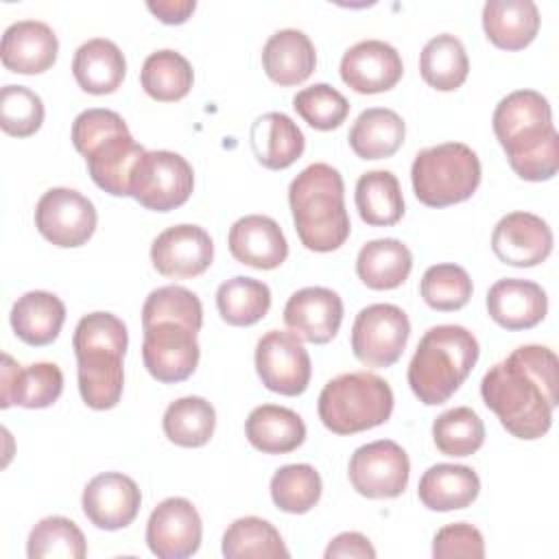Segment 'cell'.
Instances as JSON below:
<instances>
[{"label": "cell", "instance_id": "30", "mask_svg": "<svg viewBox=\"0 0 559 559\" xmlns=\"http://www.w3.org/2000/svg\"><path fill=\"white\" fill-rule=\"evenodd\" d=\"M245 435L264 454H288L306 441V424L286 406L262 404L249 413Z\"/></svg>", "mask_w": 559, "mask_h": 559}, {"label": "cell", "instance_id": "31", "mask_svg": "<svg viewBox=\"0 0 559 559\" xmlns=\"http://www.w3.org/2000/svg\"><path fill=\"white\" fill-rule=\"evenodd\" d=\"M66 321L63 301L46 290H28L11 308V328L20 341L33 347L52 343Z\"/></svg>", "mask_w": 559, "mask_h": 559}, {"label": "cell", "instance_id": "12", "mask_svg": "<svg viewBox=\"0 0 559 559\" xmlns=\"http://www.w3.org/2000/svg\"><path fill=\"white\" fill-rule=\"evenodd\" d=\"M255 371L269 391L295 397L308 389L312 365L299 336L269 330L255 345Z\"/></svg>", "mask_w": 559, "mask_h": 559}, {"label": "cell", "instance_id": "43", "mask_svg": "<svg viewBox=\"0 0 559 559\" xmlns=\"http://www.w3.org/2000/svg\"><path fill=\"white\" fill-rule=\"evenodd\" d=\"M159 321H175L192 332H199L203 325L201 299L192 290L177 284L151 290L142 306V328Z\"/></svg>", "mask_w": 559, "mask_h": 559}, {"label": "cell", "instance_id": "42", "mask_svg": "<svg viewBox=\"0 0 559 559\" xmlns=\"http://www.w3.org/2000/svg\"><path fill=\"white\" fill-rule=\"evenodd\" d=\"M321 476L308 463H290L280 467L271 478V498L280 511L308 513L321 498Z\"/></svg>", "mask_w": 559, "mask_h": 559}, {"label": "cell", "instance_id": "33", "mask_svg": "<svg viewBox=\"0 0 559 559\" xmlns=\"http://www.w3.org/2000/svg\"><path fill=\"white\" fill-rule=\"evenodd\" d=\"M406 135L402 116L386 107L365 109L349 129V146L360 159H384L397 153Z\"/></svg>", "mask_w": 559, "mask_h": 559}, {"label": "cell", "instance_id": "5", "mask_svg": "<svg viewBox=\"0 0 559 559\" xmlns=\"http://www.w3.org/2000/svg\"><path fill=\"white\" fill-rule=\"evenodd\" d=\"M476 336L463 325H435L417 343L408 365V386L426 406L448 402L478 360Z\"/></svg>", "mask_w": 559, "mask_h": 559}, {"label": "cell", "instance_id": "35", "mask_svg": "<svg viewBox=\"0 0 559 559\" xmlns=\"http://www.w3.org/2000/svg\"><path fill=\"white\" fill-rule=\"evenodd\" d=\"M419 72L421 79L439 92L461 87L469 72V59L463 41L450 33L428 39L419 55Z\"/></svg>", "mask_w": 559, "mask_h": 559}, {"label": "cell", "instance_id": "4", "mask_svg": "<svg viewBox=\"0 0 559 559\" xmlns=\"http://www.w3.org/2000/svg\"><path fill=\"white\" fill-rule=\"evenodd\" d=\"M288 205L306 249L328 253L347 240L352 223L345 210V183L334 166L323 162L306 166L288 186Z\"/></svg>", "mask_w": 559, "mask_h": 559}, {"label": "cell", "instance_id": "48", "mask_svg": "<svg viewBox=\"0 0 559 559\" xmlns=\"http://www.w3.org/2000/svg\"><path fill=\"white\" fill-rule=\"evenodd\" d=\"M373 559L376 557V548L371 546V542L356 531H347L336 535L328 548H325V559Z\"/></svg>", "mask_w": 559, "mask_h": 559}, {"label": "cell", "instance_id": "13", "mask_svg": "<svg viewBox=\"0 0 559 559\" xmlns=\"http://www.w3.org/2000/svg\"><path fill=\"white\" fill-rule=\"evenodd\" d=\"M94 203L72 188H50L35 207L37 231L61 249L85 245L96 229Z\"/></svg>", "mask_w": 559, "mask_h": 559}, {"label": "cell", "instance_id": "10", "mask_svg": "<svg viewBox=\"0 0 559 559\" xmlns=\"http://www.w3.org/2000/svg\"><path fill=\"white\" fill-rule=\"evenodd\" d=\"M408 334L411 321L400 306L371 304L354 319L352 352L362 365L384 369L400 360Z\"/></svg>", "mask_w": 559, "mask_h": 559}, {"label": "cell", "instance_id": "11", "mask_svg": "<svg viewBox=\"0 0 559 559\" xmlns=\"http://www.w3.org/2000/svg\"><path fill=\"white\" fill-rule=\"evenodd\" d=\"M347 476L352 487L365 498H397L408 485L411 461L400 443L378 439L354 450Z\"/></svg>", "mask_w": 559, "mask_h": 559}, {"label": "cell", "instance_id": "21", "mask_svg": "<svg viewBox=\"0 0 559 559\" xmlns=\"http://www.w3.org/2000/svg\"><path fill=\"white\" fill-rule=\"evenodd\" d=\"M63 391V373L55 362H33L20 367L9 354H2L0 406L24 408L52 406Z\"/></svg>", "mask_w": 559, "mask_h": 559}, {"label": "cell", "instance_id": "49", "mask_svg": "<svg viewBox=\"0 0 559 559\" xmlns=\"http://www.w3.org/2000/svg\"><path fill=\"white\" fill-rule=\"evenodd\" d=\"M148 11L164 24H183L197 9L194 0H157L146 2Z\"/></svg>", "mask_w": 559, "mask_h": 559}, {"label": "cell", "instance_id": "14", "mask_svg": "<svg viewBox=\"0 0 559 559\" xmlns=\"http://www.w3.org/2000/svg\"><path fill=\"white\" fill-rule=\"evenodd\" d=\"M197 332L175 321H159L144 328L142 360L146 371L164 384L188 380L199 365Z\"/></svg>", "mask_w": 559, "mask_h": 559}, {"label": "cell", "instance_id": "15", "mask_svg": "<svg viewBox=\"0 0 559 559\" xmlns=\"http://www.w3.org/2000/svg\"><path fill=\"white\" fill-rule=\"evenodd\" d=\"M203 524L186 498L162 500L146 522V544L157 559H186L201 546Z\"/></svg>", "mask_w": 559, "mask_h": 559}, {"label": "cell", "instance_id": "7", "mask_svg": "<svg viewBox=\"0 0 559 559\" xmlns=\"http://www.w3.org/2000/svg\"><path fill=\"white\" fill-rule=\"evenodd\" d=\"M317 411L321 424L334 435H356L389 421L393 391L376 373H341L321 389Z\"/></svg>", "mask_w": 559, "mask_h": 559}, {"label": "cell", "instance_id": "40", "mask_svg": "<svg viewBox=\"0 0 559 559\" xmlns=\"http://www.w3.org/2000/svg\"><path fill=\"white\" fill-rule=\"evenodd\" d=\"M28 559H83L87 544L83 531L63 515L39 520L26 539Z\"/></svg>", "mask_w": 559, "mask_h": 559}, {"label": "cell", "instance_id": "2", "mask_svg": "<svg viewBox=\"0 0 559 559\" xmlns=\"http://www.w3.org/2000/svg\"><path fill=\"white\" fill-rule=\"evenodd\" d=\"M493 133L509 166L524 181H548L559 170V135L550 103L535 90L507 94L493 111Z\"/></svg>", "mask_w": 559, "mask_h": 559}, {"label": "cell", "instance_id": "45", "mask_svg": "<svg viewBox=\"0 0 559 559\" xmlns=\"http://www.w3.org/2000/svg\"><path fill=\"white\" fill-rule=\"evenodd\" d=\"M295 111L317 131H332L341 127L349 114L347 98L328 83L304 87L293 98Z\"/></svg>", "mask_w": 559, "mask_h": 559}, {"label": "cell", "instance_id": "20", "mask_svg": "<svg viewBox=\"0 0 559 559\" xmlns=\"http://www.w3.org/2000/svg\"><path fill=\"white\" fill-rule=\"evenodd\" d=\"M343 321V299L325 286H306L293 293L284 306L286 328L306 343H330Z\"/></svg>", "mask_w": 559, "mask_h": 559}, {"label": "cell", "instance_id": "24", "mask_svg": "<svg viewBox=\"0 0 559 559\" xmlns=\"http://www.w3.org/2000/svg\"><path fill=\"white\" fill-rule=\"evenodd\" d=\"M487 312L504 330H531L544 321L548 297L531 280L504 277L487 290Z\"/></svg>", "mask_w": 559, "mask_h": 559}, {"label": "cell", "instance_id": "19", "mask_svg": "<svg viewBox=\"0 0 559 559\" xmlns=\"http://www.w3.org/2000/svg\"><path fill=\"white\" fill-rule=\"evenodd\" d=\"M491 249L504 264L522 269L537 266L552 251V231L537 214L511 212L496 223Z\"/></svg>", "mask_w": 559, "mask_h": 559}, {"label": "cell", "instance_id": "22", "mask_svg": "<svg viewBox=\"0 0 559 559\" xmlns=\"http://www.w3.org/2000/svg\"><path fill=\"white\" fill-rule=\"evenodd\" d=\"M59 41L55 31L39 20L13 22L0 44L2 66L17 74H41L57 61Z\"/></svg>", "mask_w": 559, "mask_h": 559}, {"label": "cell", "instance_id": "8", "mask_svg": "<svg viewBox=\"0 0 559 559\" xmlns=\"http://www.w3.org/2000/svg\"><path fill=\"white\" fill-rule=\"evenodd\" d=\"M411 181L424 205H454L467 201L480 186V159L463 142H443L415 155Z\"/></svg>", "mask_w": 559, "mask_h": 559}, {"label": "cell", "instance_id": "28", "mask_svg": "<svg viewBox=\"0 0 559 559\" xmlns=\"http://www.w3.org/2000/svg\"><path fill=\"white\" fill-rule=\"evenodd\" d=\"M483 28L496 48L522 50L537 37L539 9L531 0H487Z\"/></svg>", "mask_w": 559, "mask_h": 559}, {"label": "cell", "instance_id": "39", "mask_svg": "<svg viewBox=\"0 0 559 559\" xmlns=\"http://www.w3.org/2000/svg\"><path fill=\"white\" fill-rule=\"evenodd\" d=\"M223 555L227 559H242V557H288V548L280 531L255 515L234 520L225 535H223Z\"/></svg>", "mask_w": 559, "mask_h": 559}, {"label": "cell", "instance_id": "29", "mask_svg": "<svg viewBox=\"0 0 559 559\" xmlns=\"http://www.w3.org/2000/svg\"><path fill=\"white\" fill-rule=\"evenodd\" d=\"M480 493V478L467 465L437 463L424 472L417 485L421 504L430 511H456L469 507Z\"/></svg>", "mask_w": 559, "mask_h": 559}, {"label": "cell", "instance_id": "17", "mask_svg": "<svg viewBox=\"0 0 559 559\" xmlns=\"http://www.w3.org/2000/svg\"><path fill=\"white\" fill-rule=\"evenodd\" d=\"M142 493L133 478L120 472H103L94 476L81 496L85 518L103 531L129 526L140 511Z\"/></svg>", "mask_w": 559, "mask_h": 559}, {"label": "cell", "instance_id": "46", "mask_svg": "<svg viewBox=\"0 0 559 559\" xmlns=\"http://www.w3.org/2000/svg\"><path fill=\"white\" fill-rule=\"evenodd\" d=\"M44 103L26 85H4L0 92V127L13 138H28L44 122Z\"/></svg>", "mask_w": 559, "mask_h": 559}, {"label": "cell", "instance_id": "34", "mask_svg": "<svg viewBox=\"0 0 559 559\" xmlns=\"http://www.w3.org/2000/svg\"><path fill=\"white\" fill-rule=\"evenodd\" d=\"M356 210L371 227L395 225L404 216V197L391 170H369L356 181Z\"/></svg>", "mask_w": 559, "mask_h": 559}, {"label": "cell", "instance_id": "41", "mask_svg": "<svg viewBox=\"0 0 559 559\" xmlns=\"http://www.w3.org/2000/svg\"><path fill=\"white\" fill-rule=\"evenodd\" d=\"M432 441L445 456H469L485 443V424L469 406H456L432 421Z\"/></svg>", "mask_w": 559, "mask_h": 559}, {"label": "cell", "instance_id": "27", "mask_svg": "<svg viewBox=\"0 0 559 559\" xmlns=\"http://www.w3.org/2000/svg\"><path fill=\"white\" fill-rule=\"evenodd\" d=\"M72 74L79 87L94 96H105L122 85L127 61L122 50L105 37L83 41L72 59Z\"/></svg>", "mask_w": 559, "mask_h": 559}, {"label": "cell", "instance_id": "16", "mask_svg": "<svg viewBox=\"0 0 559 559\" xmlns=\"http://www.w3.org/2000/svg\"><path fill=\"white\" fill-rule=\"evenodd\" d=\"M214 242L199 225H173L151 245V262L166 277H197L210 269Z\"/></svg>", "mask_w": 559, "mask_h": 559}, {"label": "cell", "instance_id": "38", "mask_svg": "<svg viewBox=\"0 0 559 559\" xmlns=\"http://www.w3.org/2000/svg\"><path fill=\"white\" fill-rule=\"evenodd\" d=\"M216 308L225 323L247 328L258 323L271 308V290L264 282L236 275L216 290Z\"/></svg>", "mask_w": 559, "mask_h": 559}, {"label": "cell", "instance_id": "47", "mask_svg": "<svg viewBox=\"0 0 559 559\" xmlns=\"http://www.w3.org/2000/svg\"><path fill=\"white\" fill-rule=\"evenodd\" d=\"M432 557L435 559H450V557H469L483 559L485 557V542L476 526L467 522H454L437 531L432 539Z\"/></svg>", "mask_w": 559, "mask_h": 559}, {"label": "cell", "instance_id": "25", "mask_svg": "<svg viewBox=\"0 0 559 559\" xmlns=\"http://www.w3.org/2000/svg\"><path fill=\"white\" fill-rule=\"evenodd\" d=\"M314 44L304 31L282 28L273 33L262 48V68L266 76L282 87L304 83L314 72Z\"/></svg>", "mask_w": 559, "mask_h": 559}, {"label": "cell", "instance_id": "32", "mask_svg": "<svg viewBox=\"0 0 559 559\" xmlns=\"http://www.w3.org/2000/svg\"><path fill=\"white\" fill-rule=\"evenodd\" d=\"M413 269L411 249L397 238H378L360 247L356 275L367 288L391 290L406 282Z\"/></svg>", "mask_w": 559, "mask_h": 559}, {"label": "cell", "instance_id": "18", "mask_svg": "<svg viewBox=\"0 0 559 559\" xmlns=\"http://www.w3.org/2000/svg\"><path fill=\"white\" fill-rule=\"evenodd\" d=\"M341 79L358 94H380L397 85L404 72L400 52L382 39H365L345 50Z\"/></svg>", "mask_w": 559, "mask_h": 559}, {"label": "cell", "instance_id": "26", "mask_svg": "<svg viewBox=\"0 0 559 559\" xmlns=\"http://www.w3.org/2000/svg\"><path fill=\"white\" fill-rule=\"evenodd\" d=\"M249 140L255 159L269 170H284L293 166L306 148L301 129L282 111H269L255 118Z\"/></svg>", "mask_w": 559, "mask_h": 559}, {"label": "cell", "instance_id": "37", "mask_svg": "<svg viewBox=\"0 0 559 559\" xmlns=\"http://www.w3.org/2000/svg\"><path fill=\"white\" fill-rule=\"evenodd\" d=\"M162 428L170 443L181 448H201L214 435L216 411L199 395L179 397L164 411Z\"/></svg>", "mask_w": 559, "mask_h": 559}, {"label": "cell", "instance_id": "23", "mask_svg": "<svg viewBox=\"0 0 559 559\" xmlns=\"http://www.w3.org/2000/svg\"><path fill=\"white\" fill-rule=\"evenodd\" d=\"M229 253L247 266L271 271L288 255V242L280 225L264 214H249L229 227Z\"/></svg>", "mask_w": 559, "mask_h": 559}, {"label": "cell", "instance_id": "9", "mask_svg": "<svg viewBox=\"0 0 559 559\" xmlns=\"http://www.w3.org/2000/svg\"><path fill=\"white\" fill-rule=\"evenodd\" d=\"M194 188V173L186 157L173 151H146L133 168L129 197L153 212L183 205Z\"/></svg>", "mask_w": 559, "mask_h": 559}, {"label": "cell", "instance_id": "6", "mask_svg": "<svg viewBox=\"0 0 559 559\" xmlns=\"http://www.w3.org/2000/svg\"><path fill=\"white\" fill-rule=\"evenodd\" d=\"M72 144L100 190L129 197L133 168L146 151L131 138L120 114L100 107L81 111L72 122Z\"/></svg>", "mask_w": 559, "mask_h": 559}, {"label": "cell", "instance_id": "3", "mask_svg": "<svg viewBox=\"0 0 559 559\" xmlns=\"http://www.w3.org/2000/svg\"><path fill=\"white\" fill-rule=\"evenodd\" d=\"M129 334L122 319L111 312H90L79 319L72 336L79 393L94 411L114 408L122 397Z\"/></svg>", "mask_w": 559, "mask_h": 559}, {"label": "cell", "instance_id": "44", "mask_svg": "<svg viewBox=\"0 0 559 559\" xmlns=\"http://www.w3.org/2000/svg\"><path fill=\"white\" fill-rule=\"evenodd\" d=\"M472 290L474 286L467 271L452 262L428 266L419 282L421 299L432 310H439V312L461 310L469 301Z\"/></svg>", "mask_w": 559, "mask_h": 559}, {"label": "cell", "instance_id": "1", "mask_svg": "<svg viewBox=\"0 0 559 559\" xmlns=\"http://www.w3.org/2000/svg\"><path fill=\"white\" fill-rule=\"evenodd\" d=\"M480 397L502 428L518 439H539L550 430L559 404V360L544 345H520L489 367Z\"/></svg>", "mask_w": 559, "mask_h": 559}, {"label": "cell", "instance_id": "36", "mask_svg": "<svg viewBox=\"0 0 559 559\" xmlns=\"http://www.w3.org/2000/svg\"><path fill=\"white\" fill-rule=\"evenodd\" d=\"M140 83L144 92L159 103H175L188 96L194 83V72L190 61L170 48L151 52L140 72Z\"/></svg>", "mask_w": 559, "mask_h": 559}]
</instances>
